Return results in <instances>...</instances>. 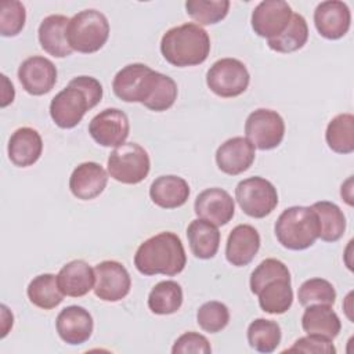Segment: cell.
I'll return each mask as SVG.
<instances>
[{
  "label": "cell",
  "instance_id": "1",
  "mask_svg": "<svg viewBox=\"0 0 354 354\" xmlns=\"http://www.w3.org/2000/svg\"><path fill=\"white\" fill-rule=\"evenodd\" d=\"M102 98L101 83L91 76L73 77L50 104V116L61 129L77 126L87 111L94 108Z\"/></svg>",
  "mask_w": 354,
  "mask_h": 354
},
{
  "label": "cell",
  "instance_id": "2",
  "mask_svg": "<svg viewBox=\"0 0 354 354\" xmlns=\"http://www.w3.org/2000/svg\"><path fill=\"white\" fill-rule=\"evenodd\" d=\"M187 264V256L183 242L174 232H159L144 241L136 254L134 266L142 275H167L180 274Z\"/></svg>",
  "mask_w": 354,
  "mask_h": 354
},
{
  "label": "cell",
  "instance_id": "3",
  "mask_svg": "<svg viewBox=\"0 0 354 354\" xmlns=\"http://www.w3.org/2000/svg\"><path fill=\"white\" fill-rule=\"evenodd\" d=\"M160 53L173 66H195L209 57L210 37L202 26L183 24L166 30L160 40Z\"/></svg>",
  "mask_w": 354,
  "mask_h": 354
},
{
  "label": "cell",
  "instance_id": "4",
  "mask_svg": "<svg viewBox=\"0 0 354 354\" xmlns=\"http://www.w3.org/2000/svg\"><path fill=\"white\" fill-rule=\"evenodd\" d=\"M274 231L283 248L304 250L315 243L319 234V223L311 206H290L279 214Z\"/></svg>",
  "mask_w": 354,
  "mask_h": 354
},
{
  "label": "cell",
  "instance_id": "5",
  "mask_svg": "<svg viewBox=\"0 0 354 354\" xmlns=\"http://www.w3.org/2000/svg\"><path fill=\"white\" fill-rule=\"evenodd\" d=\"M66 37L73 51L83 54L95 53L104 47L109 37V22L97 10H83L69 19Z\"/></svg>",
  "mask_w": 354,
  "mask_h": 354
},
{
  "label": "cell",
  "instance_id": "6",
  "mask_svg": "<svg viewBox=\"0 0 354 354\" xmlns=\"http://www.w3.org/2000/svg\"><path fill=\"white\" fill-rule=\"evenodd\" d=\"M160 79V72L145 64H129L113 77L112 90L124 102H140L142 105L152 97Z\"/></svg>",
  "mask_w": 354,
  "mask_h": 354
},
{
  "label": "cell",
  "instance_id": "7",
  "mask_svg": "<svg viewBox=\"0 0 354 354\" xmlns=\"http://www.w3.org/2000/svg\"><path fill=\"white\" fill-rule=\"evenodd\" d=\"M109 176L122 184H138L147 178L151 160L148 152L137 142H124L108 156Z\"/></svg>",
  "mask_w": 354,
  "mask_h": 354
},
{
  "label": "cell",
  "instance_id": "8",
  "mask_svg": "<svg viewBox=\"0 0 354 354\" xmlns=\"http://www.w3.org/2000/svg\"><path fill=\"white\" fill-rule=\"evenodd\" d=\"M235 199L245 214L263 218L277 207L278 192L271 181L254 176L238 183Z\"/></svg>",
  "mask_w": 354,
  "mask_h": 354
},
{
  "label": "cell",
  "instance_id": "9",
  "mask_svg": "<svg viewBox=\"0 0 354 354\" xmlns=\"http://www.w3.org/2000/svg\"><path fill=\"white\" fill-rule=\"evenodd\" d=\"M249 82L250 75L245 64L236 58H221L206 73L207 87L221 98L241 95L248 88Z\"/></svg>",
  "mask_w": 354,
  "mask_h": 354
},
{
  "label": "cell",
  "instance_id": "10",
  "mask_svg": "<svg viewBox=\"0 0 354 354\" xmlns=\"http://www.w3.org/2000/svg\"><path fill=\"white\" fill-rule=\"evenodd\" d=\"M246 138L261 151L277 148L285 136V122L272 109L259 108L253 111L245 122Z\"/></svg>",
  "mask_w": 354,
  "mask_h": 354
},
{
  "label": "cell",
  "instance_id": "11",
  "mask_svg": "<svg viewBox=\"0 0 354 354\" xmlns=\"http://www.w3.org/2000/svg\"><path fill=\"white\" fill-rule=\"evenodd\" d=\"M94 293L104 301L124 299L131 288V278L126 267L115 260H105L94 267Z\"/></svg>",
  "mask_w": 354,
  "mask_h": 354
},
{
  "label": "cell",
  "instance_id": "12",
  "mask_svg": "<svg viewBox=\"0 0 354 354\" xmlns=\"http://www.w3.org/2000/svg\"><path fill=\"white\" fill-rule=\"evenodd\" d=\"M88 133L97 144L116 148L127 140L130 122L123 111L118 108H106L91 119Z\"/></svg>",
  "mask_w": 354,
  "mask_h": 354
},
{
  "label": "cell",
  "instance_id": "13",
  "mask_svg": "<svg viewBox=\"0 0 354 354\" xmlns=\"http://www.w3.org/2000/svg\"><path fill=\"white\" fill-rule=\"evenodd\" d=\"M292 8L282 0H264L252 12V28L260 37L267 40L279 36L292 19Z\"/></svg>",
  "mask_w": 354,
  "mask_h": 354
},
{
  "label": "cell",
  "instance_id": "14",
  "mask_svg": "<svg viewBox=\"0 0 354 354\" xmlns=\"http://www.w3.org/2000/svg\"><path fill=\"white\" fill-rule=\"evenodd\" d=\"M18 79L22 88L30 95H44L57 83V68L48 58L33 55L19 65Z\"/></svg>",
  "mask_w": 354,
  "mask_h": 354
},
{
  "label": "cell",
  "instance_id": "15",
  "mask_svg": "<svg viewBox=\"0 0 354 354\" xmlns=\"http://www.w3.org/2000/svg\"><path fill=\"white\" fill-rule=\"evenodd\" d=\"M195 214L216 227L228 224L235 213L232 196L223 188L213 187L202 191L194 203Z\"/></svg>",
  "mask_w": 354,
  "mask_h": 354
},
{
  "label": "cell",
  "instance_id": "16",
  "mask_svg": "<svg viewBox=\"0 0 354 354\" xmlns=\"http://www.w3.org/2000/svg\"><path fill=\"white\" fill-rule=\"evenodd\" d=\"M314 25L322 37L328 40H337L350 29V8L346 3L339 0L322 1L314 11Z\"/></svg>",
  "mask_w": 354,
  "mask_h": 354
},
{
  "label": "cell",
  "instance_id": "17",
  "mask_svg": "<svg viewBox=\"0 0 354 354\" xmlns=\"http://www.w3.org/2000/svg\"><path fill=\"white\" fill-rule=\"evenodd\" d=\"M254 145L246 137H232L224 141L216 151L217 167L228 176H238L246 171L254 162Z\"/></svg>",
  "mask_w": 354,
  "mask_h": 354
},
{
  "label": "cell",
  "instance_id": "18",
  "mask_svg": "<svg viewBox=\"0 0 354 354\" xmlns=\"http://www.w3.org/2000/svg\"><path fill=\"white\" fill-rule=\"evenodd\" d=\"M55 328L58 336L66 344L77 346L90 339L94 321L86 308L80 306H68L57 315Z\"/></svg>",
  "mask_w": 354,
  "mask_h": 354
},
{
  "label": "cell",
  "instance_id": "19",
  "mask_svg": "<svg viewBox=\"0 0 354 354\" xmlns=\"http://www.w3.org/2000/svg\"><path fill=\"white\" fill-rule=\"evenodd\" d=\"M108 174L97 162H84L75 167L69 177V189L77 199L91 201L105 189Z\"/></svg>",
  "mask_w": 354,
  "mask_h": 354
},
{
  "label": "cell",
  "instance_id": "20",
  "mask_svg": "<svg viewBox=\"0 0 354 354\" xmlns=\"http://www.w3.org/2000/svg\"><path fill=\"white\" fill-rule=\"evenodd\" d=\"M260 249V235L249 224H239L232 228L225 243L227 261L235 267L248 266Z\"/></svg>",
  "mask_w": 354,
  "mask_h": 354
},
{
  "label": "cell",
  "instance_id": "21",
  "mask_svg": "<svg viewBox=\"0 0 354 354\" xmlns=\"http://www.w3.org/2000/svg\"><path fill=\"white\" fill-rule=\"evenodd\" d=\"M8 158L18 167L35 165L43 152V140L32 127L17 129L8 140Z\"/></svg>",
  "mask_w": 354,
  "mask_h": 354
},
{
  "label": "cell",
  "instance_id": "22",
  "mask_svg": "<svg viewBox=\"0 0 354 354\" xmlns=\"http://www.w3.org/2000/svg\"><path fill=\"white\" fill-rule=\"evenodd\" d=\"M68 24L69 18L65 15L53 14L46 17L39 25V43L46 53L55 58H65L73 51L66 37Z\"/></svg>",
  "mask_w": 354,
  "mask_h": 354
},
{
  "label": "cell",
  "instance_id": "23",
  "mask_svg": "<svg viewBox=\"0 0 354 354\" xmlns=\"http://www.w3.org/2000/svg\"><path fill=\"white\" fill-rule=\"evenodd\" d=\"M57 279L65 296L82 297L94 289L95 272L84 260H72L59 270Z\"/></svg>",
  "mask_w": 354,
  "mask_h": 354
},
{
  "label": "cell",
  "instance_id": "24",
  "mask_svg": "<svg viewBox=\"0 0 354 354\" xmlns=\"http://www.w3.org/2000/svg\"><path fill=\"white\" fill-rule=\"evenodd\" d=\"M188 183L178 176H159L149 187L152 202L163 209H176L183 206L189 198Z\"/></svg>",
  "mask_w": 354,
  "mask_h": 354
},
{
  "label": "cell",
  "instance_id": "25",
  "mask_svg": "<svg viewBox=\"0 0 354 354\" xmlns=\"http://www.w3.org/2000/svg\"><path fill=\"white\" fill-rule=\"evenodd\" d=\"M301 328L307 335H317L333 340L342 329V322L330 306L313 304L301 315Z\"/></svg>",
  "mask_w": 354,
  "mask_h": 354
},
{
  "label": "cell",
  "instance_id": "26",
  "mask_svg": "<svg viewBox=\"0 0 354 354\" xmlns=\"http://www.w3.org/2000/svg\"><path fill=\"white\" fill-rule=\"evenodd\" d=\"M187 238L192 254L202 260L214 257L220 246L218 228L202 218H196L189 223L187 228Z\"/></svg>",
  "mask_w": 354,
  "mask_h": 354
},
{
  "label": "cell",
  "instance_id": "27",
  "mask_svg": "<svg viewBox=\"0 0 354 354\" xmlns=\"http://www.w3.org/2000/svg\"><path fill=\"white\" fill-rule=\"evenodd\" d=\"M319 223V234L324 242L339 241L346 231V217L340 207L329 201H319L311 205Z\"/></svg>",
  "mask_w": 354,
  "mask_h": 354
},
{
  "label": "cell",
  "instance_id": "28",
  "mask_svg": "<svg viewBox=\"0 0 354 354\" xmlns=\"http://www.w3.org/2000/svg\"><path fill=\"white\" fill-rule=\"evenodd\" d=\"M259 306L268 314H283L293 303V290L290 279L278 278L266 283L257 293Z\"/></svg>",
  "mask_w": 354,
  "mask_h": 354
},
{
  "label": "cell",
  "instance_id": "29",
  "mask_svg": "<svg viewBox=\"0 0 354 354\" xmlns=\"http://www.w3.org/2000/svg\"><path fill=\"white\" fill-rule=\"evenodd\" d=\"M30 303L43 310H51L59 306L64 300V293L58 286L57 275L40 274L35 277L26 289Z\"/></svg>",
  "mask_w": 354,
  "mask_h": 354
},
{
  "label": "cell",
  "instance_id": "30",
  "mask_svg": "<svg viewBox=\"0 0 354 354\" xmlns=\"http://www.w3.org/2000/svg\"><path fill=\"white\" fill-rule=\"evenodd\" d=\"M181 304L183 289L176 281H160L148 295V307L158 315L174 314L180 310Z\"/></svg>",
  "mask_w": 354,
  "mask_h": 354
},
{
  "label": "cell",
  "instance_id": "31",
  "mask_svg": "<svg viewBox=\"0 0 354 354\" xmlns=\"http://www.w3.org/2000/svg\"><path fill=\"white\" fill-rule=\"evenodd\" d=\"M325 140L336 153H351L354 151V116L351 113L336 115L326 127Z\"/></svg>",
  "mask_w": 354,
  "mask_h": 354
},
{
  "label": "cell",
  "instance_id": "32",
  "mask_svg": "<svg viewBox=\"0 0 354 354\" xmlns=\"http://www.w3.org/2000/svg\"><path fill=\"white\" fill-rule=\"evenodd\" d=\"M308 39V26L303 15L293 14L286 29L277 37L267 40L271 50L277 53H293L300 50Z\"/></svg>",
  "mask_w": 354,
  "mask_h": 354
},
{
  "label": "cell",
  "instance_id": "33",
  "mask_svg": "<svg viewBox=\"0 0 354 354\" xmlns=\"http://www.w3.org/2000/svg\"><path fill=\"white\" fill-rule=\"evenodd\" d=\"M281 328L275 321L257 318L248 326V342L259 353H272L281 343Z\"/></svg>",
  "mask_w": 354,
  "mask_h": 354
},
{
  "label": "cell",
  "instance_id": "34",
  "mask_svg": "<svg viewBox=\"0 0 354 354\" xmlns=\"http://www.w3.org/2000/svg\"><path fill=\"white\" fill-rule=\"evenodd\" d=\"M187 14L201 25H214L223 21L230 10L228 0H188Z\"/></svg>",
  "mask_w": 354,
  "mask_h": 354
},
{
  "label": "cell",
  "instance_id": "35",
  "mask_svg": "<svg viewBox=\"0 0 354 354\" xmlns=\"http://www.w3.org/2000/svg\"><path fill=\"white\" fill-rule=\"evenodd\" d=\"M297 299L303 307L313 304L333 306L336 300V290L333 285L324 278H310L300 285Z\"/></svg>",
  "mask_w": 354,
  "mask_h": 354
},
{
  "label": "cell",
  "instance_id": "36",
  "mask_svg": "<svg viewBox=\"0 0 354 354\" xmlns=\"http://www.w3.org/2000/svg\"><path fill=\"white\" fill-rule=\"evenodd\" d=\"M196 322L205 332L217 333L230 322L228 307L221 301H206L196 311Z\"/></svg>",
  "mask_w": 354,
  "mask_h": 354
},
{
  "label": "cell",
  "instance_id": "37",
  "mask_svg": "<svg viewBox=\"0 0 354 354\" xmlns=\"http://www.w3.org/2000/svg\"><path fill=\"white\" fill-rule=\"evenodd\" d=\"M26 11L18 0H4L0 4V33L4 37L17 36L25 26Z\"/></svg>",
  "mask_w": 354,
  "mask_h": 354
},
{
  "label": "cell",
  "instance_id": "38",
  "mask_svg": "<svg viewBox=\"0 0 354 354\" xmlns=\"http://www.w3.org/2000/svg\"><path fill=\"white\" fill-rule=\"evenodd\" d=\"M278 278H286L290 279V272L288 270V267L277 259H266L263 260L252 272L250 275V290L252 293L257 295L261 288Z\"/></svg>",
  "mask_w": 354,
  "mask_h": 354
},
{
  "label": "cell",
  "instance_id": "39",
  "mask_svg": "<svg viewBox=\"0 0 354 354\" xmlns=\"http://www.w3.org/2000/svg\"><path fill=\"white\" fill-rule=\"evenodd\" d=\"M177 100V84L176 82L167 76L160 73L159 83L152 94V97L147 101L144 106L153 112H163L173 106Z\"/></svg>",
  "mask_w": 354,
  "mask_h": 354
},
{
  "label": "cell",
  "instance_id": "40",
  "mask_svg": "<svg viewBox=\"0 0 354 354\" xmlns=\"http://www.w3.org/2000/svg\"><path fill=\"white\" fill-rule=\"evenodd\" d=\"M173 354H187V353H212L209 340L196 332H185L174 342L171 347Z\"/></svg>",
  "mask_w": 354,
  "mask_h": 354
},
{
  "label": "cell",
  "instance_id": "41",
  "mask_svg": "<svg viewBox=\"0 0 354 354\" xmlns=\"http://www.w3.org/2000/svg\"><path fill=\"white\" fill-rule=\"evenodd\" d=\"M286 351H301V353H322V354H335L336 348L332 343V340L317 336V335H307L304 337H299L292 347H289Z\"/></svg>",
  "mask_w": 354,
  "mask_h": 354
},
{
  "label": "cell",
  "instance_id": "42",
  "mask_svg": "<svg viewBox=\"0 0 354 354\" xmlns=\"http://www.w3.org/2000/svg\"><path fill=\"white\" fill-rule=\"evenodd\" d=\"M1 80H3V93H1V108H6L8 104H11L14 101V86L12 83L8 80V77L6 75H1Z\"/></svg>",
  "mask_w": 354,
  "mask_h": 354
},
{
  "label": "cell",
  "instance_id": "43",
  "mask_svg": "<svg viewBox=\"0 0 354 354\" xmlns=\"http://www.w3.org/2000/svg\"><path fill=\"white\" fill-rule=\"evenodd\" d=\"M351 183H353V178L350 177L343 185H342V189H340V195L342 198L351 206L353 205V195H351Z\"/></svg>",
  "mask_w": 354,
  "mask_h": 354
}]
</instances>
